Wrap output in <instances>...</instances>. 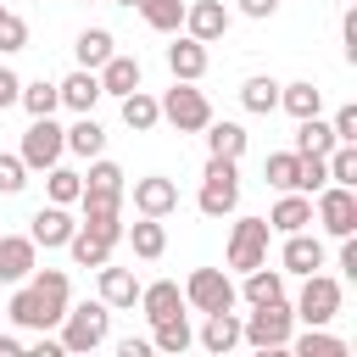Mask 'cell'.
I'll return each instance as SVG.
<instances>
[{"instance_id":"d6a6232c","label":"cell","mask_w":357,"mask_h":357,"mask_svg":"<svg viewBox=\"0 0 357 357\" xmlns=\"http://www.w3.org/2000/svg\"><path fill=\"white\" fill-rule=\"evenodd\" d=\"M240 106H245V112H257V117H268V112L279 106V84H273V78H262V73H257V78H245V84H240Z\"/></svg>"},{"instance_id":"603a6c76","label":"cell","mask_w":357,"mask_h":357,"mask_svg":"<svg viewBox=\"0 0 357 357\" xmlns=\"http://www.w3.org/2000/svg\"><path fill=\"white\" fill-rule=\"evenodd\" d=\"M340 139L324 117H296V156H329Z\"/></svg>"},{"instance_id":"f546056e","label":"cell","mask_w":357,"mask_h":357,"mask_svg":"<svg viewBox=\"0 0 357 357\" xmlns=\"http://www.w3.org/2000/svg\"><path fill=\"white\" fill-rule=\"evenodd\" d=\"M201 134H206V151H212V156H229V162L245 156V128H240V123H206Z\"/></svg>"},{"instance_id":"277c9868","label":"cell","mask_w":357,"mask_h":357,"mask_svg":"<svg viewBox=\"0 0 357 357\" xmlns=\"http://www.w3.org/2000/svg\"><path fill=\"white\" fill-rule=\"evenodd\" d=\"M156 106H162V117H167L178 134H201V128L212 123V100H206L195 84H184V78H173V89H167Z\"/></svg>"},{"instance_id":"ac0fdd59","label":"cell","mask_w":357,"mask_h":357,"mask_svg":"<svg viewBox=\"0 0 357 357\" xmlns=\"http://www.w3.org/2000/svg\"><path fill=\"white\" fill-rule=\"evenodd\" d=\"M167 73H173V78H184V84H195V78L206 73V45H201V39H190V33H184V39H173V45H167Z\"/></svg>"},{"instance_id":"b9f144b4","label":"cell","mask_w":357,"mask_h":357,"mask_svg":"<svg viewBox=\"0 0 357 357\" xmlns=\"http://www.w3.org/2000/svg\"><path fill=\"white\" fill-rule=\"evenodd\" d=\"M84 190H123V167L106 162V156H95L89 173H84Z\"/></svg>"},{"instance_id":"6da1fadb","label":"cell","mask_w":357,"mask_h":357,"mask_svg":"<svg viewBox=\"0 0 357 357\" xmlns=\"http://www.w3.org/2000/svg\"><path fill=\"white\" fill-rule=\"evenodd\" d=\"M290 329H296V312L284 296H273V301L251 307V318L240 324V340H251L257 351H279V346H290Z\"/></svg>"},{"instance_id":"7a4b0ae2","label":"cell","mask_w":357,"mask_h":357,"mask_svg":"<svg viewBox=\"0 0 357 357\" xmlns=\"http://www.w3.org/2000/svg\"><path fill=\"white\" fill-rule=\"evenodd\" d=\"M112 329V307L106 301H84L61 312V351H95Z\"/></svg>"},{"instance_id":"bcb514c9","label":"cell","mask_w":357,"mask_h":357,"mask_svg":"<svg viewBox=\"0 0 357 357\" xmlns=\"http://www.w3.org/2000/svg\"><path fill=\"white\" fill-rule=\"evenodd\" d=\"M329 128H335V139H346V145H357V106H340Z\"/></svg>"},{"instance_id":"9c48e42d","label":"cell","mask_w":357,"mask_h":357,"mask_svg":"<svg viewBox=\"0 0 357 357\" xmlns=\"http://www.w3.org/2000/svg\"><path fill=\"white\" fill-rule=\"evenodd\" d=\"M268 218H240L234 223V234H229V268L234 273H245V268H257V262H268Z\"/></svg>"},{"instance_id":"7c38bea8","label":"cell","mask_w":357,"mask_h":357,"mask_svg":"<svg viewBox=\"0 0 357 357\" xmlns=\"http://www.w3.org/2000/svg\"><path fill=\"white\" fill-rule=\"evenodd\" d=\"M39 268V245L28 234H0V284H22Z\"/></svg>"},{"instance_id":"1f68e13d","label":"cell","mask_w":357,"mask_h":357,"mask_svg":"<svg viewBox=\"0 0 357 357\" xmlns=\"http://www.w3.org/2000/svg\"><path fill=\"white\" fill-rule=\"evenodd\" d=\"M112 50H117V45H112V33H106V28H84V33H78V45H73L78 67H89V73H95V67H100Z\"/></svg>"},{"instance_id":"5b68a950","label":"cell","mask_w":357,"mask_h":357,"mask_svg":"<svg viewBox=\"0 0 357 357\" xmlns=\"http://www.w3.org/2000/svg\"><path fill=\"white\" fill-rule=\"evenodd\" d=\"M301 279H307V284H301V296H296L290 312H296L301 324H329V318L340 312V279H329V273H318V268L301 273Z\"/></svg>"},{"instance_id":"11a10c76","label":"cell","mask_w":357,"mask_h":357,"mask_svg":"<svg viewBox=\"0 0 357 357\" xmlns=\"http://www.w3.org/2000/svg\"><path fill=\"white\" fill-rule=\"evenodd\" d=\"M0 11H6V6H0Z\"/></svg>"},{"instance_id":"db71d44e","label":"cell","mask_w":357,"mask_h":357,"mask_svg":"<svg viewBox=\"0 0 357 357\" xmlns=\"http://www.w3.org/2000/svg\"><path fill=\"white\" fill-rule=\"evenodd\" d=\"M117 6H134V0H117Z\"/></svg>"},{"instance_id":"d590c367","label":"cell","mask_w":357,"mask_h":357,"mask_svg":"<svg viewBox=\"0 0 357 357\" xmlns=\"http://www.w3.org/2000/svg\"><path fill=\"white\" fill-rule=\"evenodd\" d=\"M190 340H195V329H190V318H184V312L156 318V335H151V346H156V351H184Z\"/></svg>"},{"instance_id":"836d02e7","label":"cell","mask_w":357,"mask_h":357,"mask_svg":"<svg viewBox=\"0 0 357 357\" xmlns=\"http://www.w3.org/2000/svg\"><path fill=\"white\" fill-rule=\"evenodd\" d=\"M67 251H73V262H78V268H100V262H112V245H106L100 234H89V229H73Z\"/></svg>"},{"instance_id":"8fae6325","label":"cell","mask_w":357,"mask_h":357,"mask_svg":"<svg viewBox=\"0 0 357 357\" xmlns=\"http://www.w3.org/2000/svg\"><path fill=\"white\" fill-rule=\"evenodd\" d=\"M28 284H33V296H39L45 318H50V329H56V324H61V312L73 307V284H67V273H61V268H33V273H28Z\"/></svg>"},{"instance_id":"f1b7e54d","label":"cell","mask_w":357,"mask_h":357,"mask_svg":"<svg viewBox=\"0 0 357 357\" xmlns=\"http://www.w3.org/2000/svg\"><path fill=\"white\" fill-rule=\"evenodd\" d=\"M67 151H73V156H100V151H106V128H100L89 112H78V123L67 128Z\"/></svg>"},{"instance_id":"f5cc1de1","label":"cell","mask_w":357,"mask_h":357,"mask_svg":"<svg viewBox=\"0 0 357 357\" xmlns=\"http://www.w3.org/2000/svg\"><path fill=\"white\" fill-rule=\"evenodd\" d=\"M117 351H123V357H145V351H151V340H123Z\"/></svg>"},{"instance_id":"9a60e30c","label":"cell","mask_w":357,"mask_h":357,"mask_svg":"<svg viewBox=\"0 0 357 357\" xmlns=\"http://www.w3.org/2000/svg\"><path fill=\"white\" fill-rule=\"evenodd\" d=\"M95 78H100V95H128V89H139V56H106L100 67H95Z\"/></svg>"},{"instance_id":"e575fe53","label":"cell","mask_w":357,"mask_h":357,"mask_svg":"<svg viewBox=\"0 0 357 357\" xmlns=\"http://www.w3.org/2000/svg\"><path fill=\"white\" fill-rule=\"evenodd\" d=\"M11 324H22V329H50V318H45V307H39V296H33V284L22 279V290L11 296Z\"/></svg>"},{"instance_id":"d4e9b609","label":"cell","mask_w":357,"mask_h":357,"mask_svg":"<svg viewBox=\"0 0 357 357\" xmlns=\"http://www.w3.org/2000/svg\"><path fill=\"white\" fill-rule=\"evenodd\" d=\"M100 301H106V307H134V301H139V279H134L128 268H106V262H100Z\"/></svg>"},{"instance_id":"5bb4252c","label":"cell","mask_w":357,"mask_h":357,"mask_svg":"<svg viewBox=\"0 0 357 357\" xmlns=\"http://www.w3.org/2000/svg\"><path fill=\"white\" fill-rule=\"evenodd\" d=\"M184 33L201 39V45L223 39V33H229V11H223V0H195V6H184Z\"/></svg>"},{"instance_id":"2e32d148","label":"cell","mask_w":357,"mask_h":357,"mask_svg":"<svg viewBox=\"0 0 357 357\" xmlns=\"http://www.w3.org/2000/svg\"><path fill=\"white\" fill-rule=\"evenodd\" d=\"M73 229H78V223L67 218V206H56V201H50V206H39V212H33V234H28V240H33V245H45V251H56V245H67V240H73Z\"/></svg>"},{"instance_id":"8992f818","label":"cell","mask_w":357,"mask_h":357,"mask_svg":"<svg viewBox=\"0 0 357 357\" xmlns=\"http://www.w3.org/2000/svg\"><path fill=\"white\" fill-rule=\"evenodd\" d=\"M78 206H84V223H78V229L100 234L106 245H117V240H123V218H117L123 190H84V195H78Z\"/></svg>"},{"instance_id":"4316f807","label":"cell","mask_w":357,"mask_h":357,"mask_svg":"<svg viewBox=\"0 0 357 357\" xmlns=\"http://www.w3.org/2000/svg\"><path fill=\"white\" fill-rule=\"evenodd\" d=\"M123 123H128L134 134H151V128L162 123V106H156V95H145V89H128V95H123Z\"/></svg>"},{"instance_id":"c3c4849f","label":"cell","mask_w":357,"mask_h":357,"mask_svg":"<svg viewBox=\"0 0 357 357\" xmlns=\"http://www.w3.org/2000/svg\"><path fill=\"white\" fill-rule=\"evenodd\" d=\"M340 39H346V61H357V11L340 17Z\"/></svg>"},{"instance_id":"ab89813d","label":"cell","mask_w":357,"mask_h":357,"mask_svg":"<svg viewBox=\"0 0 357 357\" xmlns=\"http://www.w3.org/2000/svg\"><path fill=\"white\" fill-rule=\"evenodd\" d=\"M45 173H50L45 184H50V201H56V206H73V201L84 195V173H73V167H61V162L45 167Z\"/></svg>"},{"instance_id":"ba28073f","label":"cell","mask_w":357,"mask_h":357,"mask_svg":"<svg viewBox=\"0 0 357 357\" xmlns=\"http://www.w3.org/2000/svg\"><path fill=\"white\" fill-rule=\"evenodd\" d=\"M184 307L195 312H218V307H234V279L223 268H195L184 279Z\"/></svg>"},{"instance_id":"d6986e66","label":"cell","mask_w":357,"mask_h":357,"mask_svg":"<svg viewBox=\"0 0 357 357\" xmlns=\"http://www.w3.org/2000/svg\"><path fill=\"white\" fill-rule=\"evenodd\" d=\"M139 312L156 324V318H173V312H184V290L173 284V279H156V284H139Z\"/></svg>"},{"instance_id":"44dd1931","label":"cell","mask_w":357,"mask_h":357,"mask_svg":"<svg viewBox=\"0 0 357 357\" xmlns=\"http://www.w3.org/2000/svg\"><path fill=\"white\" fill-rule=\"evenodd\" d=\"M307 223H312V195H301V190H284V201L268 212V229H279V234H296Z\"/></svg>"},{"instance_id":"4fadbf2b","label":"cell","mask_w":357,"mask_h":357,"mask_svg":"<svg viewBox=\"0 0 357 357\" xmlns=\"http://www.w3.org/2000/svg\"><path fill=\"white\" fill-rule=\"evenodd\" d=\"M173 206H178V184H173V178H162V173L134 178V212H139V218H167Z\"/></svg>"},{"instance_id":"816d5d0a","label":"cell","mask_w":357,"mask_h":357,"mask_svg":"<svg viewBox=\"0 0 357 357\" xmlns=\"http://www.w3.org/2000/svg\"><path fill=\"white\" fill-rule=\"evenodd\" d=\"M17 351H28V340H17V335H0V357H17Z\"/></svg>"},{"instance_id":"74e56055","label":"cell","mask_w":357,"mask_h":357,"mask_svg":"<svg viewBox=\"0 0 357 357\" xmlns=\"http://www.w3.org/2000/svg\"><path fill=\"white\" fill-rule=\"evenodd\" d=\"M17 100L28 106V117H50V112L61 106V95H56V84H50V78H33V84H22V89H17Z\"/></svg>"},{"instance_id":"484cf974","label":"cell","mask_w":357,"mask_h":357,"mask_svg":"<svg viewBox=\"0 0 357 357\" xmlns=\"http://www.w3.org/2000/svg\"><path fill=\"white\" fill-rule=\"evenodd\" d=\"M234 296H245L251 307H257V301H273V296H284V268H268V262L245 268V290H234Z\"/></svg>"},{"instance_id":"3957f363","label":"cell","mask_w":357,"mask_h":357,"mask_svg":"<svg viewBox=\"0 0 357 357\" xmlns=\"http://www.w3.org/2000/svg\"><path fill=\"white\" fill-rule=\"evenodd\" d=\"M195 206H201L206 218H229V212L240 206V173H234L229 156H206V178H201Z\"/></svg>"},{"instance_id":"f35d334b","label":"cell","mask_w":357,"mask_h":357,"mask_svg":"<svg viewBox=\"0 0 357 357\" xmlns=\"http://www.w3.org/2000/svg\"><path fill=\"white\" fill-rule=\"evenodd\" d=\"M262 178H268L273 190H296V178H301V156H296V151H273V156L262 162Z\"/></svg>"},{"instance_id":"f6af8a7d","label":"cell","mask_w":357,"mask_h":357,"mask_svg":"<svg viewBox=\"0 0 357 357\" xmlns=\"http://www.w3.org/2000/svg\"><path fill=\"white\" fill-rule=\"evenodd\" d=\"M28 184V162L22 156H0V195H17Z\"/></svg>"},{"instance_id":"f907efd6","label":"cell","mask_w":357,"mask_h":357,"mask_svg":"<svg viewBox=\"0 0 357 357\" xmlns=\"http://www.w3.org/2000/svg\"><path fill=\"white\" fill-rule=\"evenodd\" d=\"M273 6H279V0H240V11H245V17H257V22H262V17H273Z\"/></svg>"},{"instance_id":"e0dca14e","label":"cell","mask_w":357,"mask_h":357,"mask_svg":"<svg viewBox=\"0 0 357 357\" xmlns=\"http://www.w3.org/2000/svg\"><path fill=\"white\" fill-rule=\"evenodd\" d=\"M279 262H284V273H312V268H324V240L307 234V229H296V234H284Z\"/></svg>"},{"instance_id":"52a82bcc","label":"cell","mask_w":357,"mask_h":357,"mask_svg":"<svg viewBox=\"0 0 357 357\" xmlns=\"http://www.w3.org/2000/svg\"><path fill=\"white\" fill-rule=\"evenodd\" d=\"M61 151H67V128H56L50 117H33L28 134H22V151H17V156H22L33 173H45V167L61 162Z\"/></svg>"},{"instance_id":"ee69618b","label":"cell","mask_w":357,"mask_h":357,"mask_svg":"<svg viewBox=\"0 0 357 357\" xmlns=\"http://www.w3.org/2000/svg\"><path fill=\"white\" fill-rule=\"evenodd\" d=\"M28 45V22L17 11H0V50H22Z\"/></svg>"},{"instance_id":"83f0119b","label":"cell","mask_w":357,"mask_h":357,"mask_svg":"<svg viewBox=\"0 0 357 357\" xmlns=\"http://www.w3.org/2000/svg\"><path fill=\"white\" fill-rule=\"evenodd\" d=\"M279 106L290 112V117H318V106H324V89L318 84H279Z\"/></svg>"},{"instance_id":"4dcf8cb0","label":"cell","mask_w":357,"mask_h":357,"mask_svg":"<svg viewBox=\"0 0 357 357\" xmlns=\"http://www.w3.org/2000/svg\"><path fill=\"white\" fill-rule=\"evenodd\" d=\"M134 6L156 33H178L184 28V0H134Z\"/></svg>"},{"instance_id":"cb8c5ba5","label":"cell","mask_w":357,"mask_h":357,"mask_svg":"<svg viewBox=\"0 0 357 357\" xmlns=\"http://www.w3.org/2000/svg\"><path fill=\"white\" fill-rule=\"evenodd\" d=\"M123 240H128L134 257H145V262H156V257L167 251V229H162V218H139V223H128Z\"/></svg>"},{"instance_id":"7402d4cb","label":"cell","mask_w":357,"mask_h":357,"mask_svg":"<svg viewBox=\"0 0 357 357\" xmlns=\"http://www.w3.org/2000/svg\"><path fill=\"white\" fill-rule=\"evenodd\" d=\"M201 346H206V351H234V346H240V318H234V307L206 312V324H201Z\"/></svg>"},{"instance_id":"681fc988","label":"cell","mask_w":357,"mask_h":357,"mask_svg":"<svg viewBox=\"0 0 357 357\" xmlns=\"http://www.w3.org/2000/svg\"><path fill=\"white\" fill-rule=\"evenodd\" d=\"M17 89H22V78H17L11 67H0V112H6L11 100H17Z\"/></svg>"},{"instance_id":"ffe728a7","label":"cell","mask_w":357,"mask_h":357,"mask_svg":"<svg viewBox=\"0 0 357 357\" xmlns=\"http://www.w3.org/2000/svg\"><path fill=\"white\" fill-rule=\"evenodd\" d=\"M56 95H61V106H73V112H95V100H100V78H95L89 67H78V73H67V78L56 84Z\"/></svg>"},{"instance_id":"8d00e7d4","label":"cell","mask_w":357,"mask_h":357,"mask_svg":"<svg viewBox=\"0 0 357 357\" xmlns=\"http://www.w3.org/2000/svg\"><path fill=\"white\" fill-rule=\"evenodd\" d=\"M296 357H346V340L329 335L324 324H307V335L296 340Z\"/></svg>"},{"instance_id":"7bdbcfd3","label":"cell","mask_w":357,"mask_h":357,"mask_svg":"<svg viewBox=\"0 0 357 357\" xmlns=\"http://www.w3.org/2000/svg\"><path fill=\"white\" fill-rule=\"evenodd\" d=\"M324 184H329L324 156H301V178H296V190H301V195H312V190H324Z\"/></svg>"},{"instance_id":"30bf717a","label":"cell","mask_w":357,"mask_h":357,"mask_svg":"<svg viewBox=\"0 0 357 357\" xmlns=\"http://www.w3.org/2000/svg\"><path fill=\"white\" fill-rule=\"evenodd\" d=\"M318 223L340 240V234H357V190L351 184H324L318 190Z\"/></svg>"},{"instance_id":"60d3db41","label":"cell","mask_w":357,"mask_h":357,"mask_svg":"<svg viewBox=\"0 0 357 357\" xmlns=\"http://www.w3.org/2000/svg\"><path fill=\"white\" fill-rule=\"evenodd\" d=\"M324 167H329V184H357V145H335L329 156H324Z\"/></svg>"},{"instance_id":"7dc6e473","label":"cell","mask_w":357,"mask_h":357,"mask_svg":"<svg viewBox=\"0 0 357 357\" xmlns=\"http://www.w3.org/2000/svg\"><path fill=\"white\" fill-rule=\"evenodd\" d=\"M340 273L357 279V234H340Z\"/></svg>"}]
</instances>
